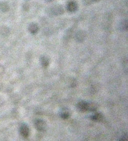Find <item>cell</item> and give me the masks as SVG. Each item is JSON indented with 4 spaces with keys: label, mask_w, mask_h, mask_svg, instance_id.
I'll return each instance as SVG.
<instances>
[{
    "label": "cell",
    "mask_w": 128,
    "mask_h": 141,
    "mask_svg": "<svg viewBox=\"0 0 128 141\" xmlns=\"http://www.w3.org/2000/svg\"><path fill=\"white\" fill-rule=\"evenodd\" d=\"M70 114L67 110H64L62 112L61 114V116L62 118L63 119H67L69 117Z\"/></svg>",
    "instance_id": "7c38bea8"
},
{
    "label": "cell",
    "mask_w": 128,
    "mask_h": 141,
    "mask_svg": "<svg viewBox=\"0 0 128 141\" xmlns=\"http://www.w3.org/2000/svg\"><path fill=\"white\" fill-rule=\"evenodd\" d=\"M100 1V0H93V1L95 2H98Z\"/></svg>",
    "instance_id": "5bb4252c"
},
{
    "label": "cell",
    "mask_w": 128,
    "mask_h": 141,
    "mask_svg": "<svg viewBox=\"0 0 128 141\" xmlns=\"http://www.w3.org/2000/svg\"><path fill=\"white\" fill-rule=\"evenodd\" d=\"M34 126L36 129L40 131H44L46 128V123L42 120H37L35 121Z\"/></svg>",
    "instance_id": "6da1fadb"
},
{
    "label": "cell",
    "mask_w": 128,
    "mask_h": 141,
    "mask_svg": "<svg viewBox=\"0 0 128 141\" xmlns=\"http://www.w3.org/2000/svg\"><path fill=\"white\" fill-rule=\"evenodd\" d=\"M91 119L94 121L100 122L103 120V115L100 113H96L91 116Z\"/></svg>",
    "instance_id": "52a82bcc"
},
{
    "label": "cell",
    "mask_w": 128,
    "mask_h": 141,
    "mask_svg": "<svg viewBox=\"0 0 128 141\" xmlns=\"http://www.w3.org/2000/svg\"><path fill=\"white\" fill-rule=\"evenodd\" d=\"M77 108L79 111L85 112L87 111V102H81L77 104Z\"/></svg>",
    "instance_id": "5b68a950"
},
{
    "label": "cell",
    "mask_w": 128,
    "mask_h": 141,
    "mask_svg": "<svg viewBox=\"0 0 128 141\" xmlns=\"http://www.w3.org/2000/svg\"><path fill=\"white\" fill-rule=\"evenodd\" d=\"M52 12L55 15H61L64 13L63 8L61 5H56L52 8Z\"/></svg>",
    "instance_id": "277c9868"
},
{
    "label": "cell",
    "mask_w": 128,
    "mask_h": 141,
    "mask_svg": "<svg viewBox=\"0 0 128 141\" xmlns=\"http://www.w3.org/2000/svg\"><path fill=\"white\" fill-rule=\"evenodd\" d=\"M120 27L123 30H127L128 28V21L127 20H124L123 22H121V25H120Z\"/></svg>",
    "instance_id": "8fae6325"
},
{
    "label": "cell",
    "mask_w": 128,
    "mask_h": 141,
    "mask_svg": "<svg viewBox=\"0 0 128 141\" xmlns=\"http://www.w3.org/2000/svg\"><path fill=\"white\" fill-rule=\"evenodd\" d=\"M21 135L24 138H27L29 135V129L27 125L25 124H23L20 128Z\"/></svg>",
    "instance_id": "7a4b0ae2"
},
{
    "label": "cell",
    "mask_w": 128,
    "mask_h": 141,
    "mask_svg": "<svg viewBox=\"0 0 128 141\" xmlns=\"http://www.w3.org/2000/svg\"><path fill=\"white\" fill-rule=\"evenodd\" d=\"M93 2V0H84V2L86 5H90Z\"/></svg>",
    "instance_id": "4fadbf2b"
},
{
    "label": "cell",
    "mask_w": 128,
    "mask_h": 141,
    "mask_svg": "<svg viewBox=\"0 0 128 141\" xmlns=\"http://www.w3.org/2000/svg\"><path fill=\"white\" fill-rule=\"evenodd\" d=\"M76 40L78 42H82L86 37V34L83 31H79L76 35Z\"/></svg>",
    "instance_id": "8992f818"
},
{
    "label": "cell",
    "mask_w": 128,
    "mask_h": 141,
    "mask_svg": "<svg viewBox=\"0 0 128 141\" xmlns=\"http://www.w3.org/2000/svg\"><path fill=\"white\" fill-rule=\"evenodd\" d=\"M41 63L43 67H46L49 64V60L47 57L43 56L41 58Z\"/></svg>",
    "instance_id": "9c48e42d"
},
{
    "label": "cell",
    "mask_w": 128,
    "mask_h": 141,
    "mask_svg": "<svg viewBox=\"0 0 128 141\" xmlns=\"http://www.w3.org/2000/svg\"><path fill=\"white\" fill-rule=\"evenodd\" d=\"M67 9L70 12H75L78 9V5L74 1H70L67 5Z\"/></svg>",
    "instance_id": "3957f363"
},
{
    "label": "cell",
    "mask_w": 128,
    "mask_h": 141,
    "mask_svg": "<svg viewBox=\"0 0 128 141\" xmlns=\"http://www.w3.org/2000/svg\"><path fill=\"white\" fill-rule=\"evenodd\" d=\"M46 1L47 2H50V1H51V0H46Z\"/></svg>",
    "instance_id": "9a60e30c"
},
{
    "label": "cell",
    "mask_w": 128,
    "mask_h": 141,
    "mask_svg": "<svg viewBox=\"0 0 128 141\" xmlns=\"http://www.w3.org/2000/svg\"><path fill=\"white\" fill-rule=\"evenodd\" d=\"M97 109V106L94 103H87V111H94Z\"/></svg>",
    "instance_id": "ba28073f"
},
{
    "label": "cell",
    "mask_w": 128,
    "mask_h": 141,
    "mask_svg": "<svg viewBox=\"0 0 128 141\" xmlns=\"http://www.w3.org/2000/svg\"><path fill=\"white\" fill-rule=\"evenodd\" d=\"M29 30L31 33L34 34L37 32V31L38 30V28L36 25L33 24H31L30 25L29 27Z\"/></svg>",
    "instance_id": "30bf717a"
}]
</instances>
